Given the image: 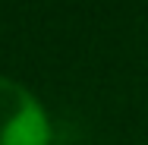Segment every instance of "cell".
I'll return each instance as SVG.
<instances>
[{"mask_svg": "<svg viewBox=\"0 0 148 145\" xmlns=\"http://www.w3.org/2000/svg\"><path fill=\"white\" fill-rule=\"evenodd\" d=\"M51 120L38 98L16 79L0 76V145H47Z\"/></svg>", "mask_w": 148, "mask_h": 145, "instance_id": "obj_1", "label": "cell"}]
</instances>
